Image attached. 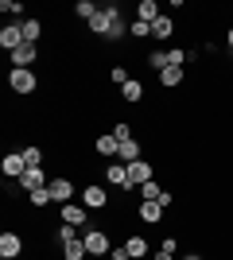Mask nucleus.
<instances>
[{
	"instance_id": "1",
	"label": "nucleus",
	"mask_w": 233,
	"mask_h": 260,
	"mask_svg": "<svg viewBox=\"0 0 233 260\" xmlns=\"http://www.w3.org/2000/svg\"><path fill=\"white\" fill-rule=\"evenodd\" d=\"M117 23H121V12H117V4H105V8H101L97 16L86 23V27H89V35H97V39H109Z\"/></svg>"
},
{
	"instance_id": "2",
	"label": "nucleus",
	"mask_w": 233,
	"mask_h": 260,
	"mask_svg": "<svg viewBox=\"0 0 233 260\" xmlns=\"http://www.w3.org/2000/svg\"><path fill=\"white\" fill-rule=\"evenodd\" d=\"M82 241H86V252L93 260H101V256H109L113 252V245H109V233L105 229H93V225H86L82 229Z\"/></svg>"
},
{
	"instance_id": "3",
	"label": "nucleus",
	"mask_w": 233,
	"mask_h": 260,
	"mask_svg": "<svg viewBox=\"0 0 233 260\" xmlns=\"http://www.w3.org/2000/svg\"><path fill=\"white\" fill-rule=\"evenodd\" d=\"M8 89L20 93V98H31L35 89H39V74L35 70H8Z\"/></svg>"
},
{
	"instance_id": "4",
	"label": "nucleus",
	"mask_w": 233,
	"mask_h": 260,
	"mask_svg": "<svg viewBox=\"0 0 233 260\" xmlns=\"http://www.w3.org/2000/svg\"><path fill=\"white\" fill-rule=\"evenodd\" d=\"M58 221H62V225H74V229H86L89 210L82 206V202H66V206H58Z\"/></svg>"
},
{
	"instance_id": "5",
	"label": "nucleus",
	"mask_w": 233,
	"mask_h": 260,
	"mask_svg": "<svg viewBox=\"0 0 233 260\" xmlns=\"http://www.w3.org/2000/svg\"><path fill=\"white\" fill-rule=\"evenodd\" d=\"M144 183H152V163H148V159H136V163H128V190H124V194L140 190Z\"/></svg>"
},
{
	"instance_id": "6",
	"label": "nucleus",
	"mask_w": 233,
	"mask_h": 260,
	"mask_svg": "<svg viewBox=\"0 0 233 260\" xmlns=\"http://www.w3.org/2000/svg\"><path fill=\"white\" fill-rule=\"evenodd\" d=\"M82 206H86V210H105V206H109V190L97 186V183L82 186Z\"/></svg>"
},
{
	"instance_id": "7",
	"label": "nucleus",
	"mask_w": 233,
	"mask_h": 260,
	"mask_svg": "<svg viewBox=\"0 0 233 260\" xmlns=\"http://www.w3.org/2000/svg\"><path fill=\"white\" fill-rule=\"evenodd\" d=\"M0 47H4L8 54L23 47V27L20 23H4V27H0Z\"/></svg>"
},
{
	"instance_id": "8",
	"label": "nucleus",
	"mask_w": 233,
	"mask_h": 260,
	"mask_svg": "<svg viewBox=\"0 0 233 260\" xmlns=\"http://www.w3.org/2000/svg\"><path fill=\"white\" fill-rule=\"evenodd\" d=\"M20 252H23V237L20 233H0V256L4 260H20Z\"/></svg>"
},
{
	"instance_id": "9",
	"label": "nucleus",
	"mask_w": 233,
	"mask_h": 260,
	"mask_svg": "<svg viewBox=\"0 0 233 260\" xmlns=\"http://www.w3.org/2000/svg\"><path fill=\"white\" fill-rule=\"evenodd\" d=\"M51 198H55L58 206H66V202H74V183H70L66 175H62V179H51Z\"/></svg>"
},
{
	"instance_id": "10",
	"label": "nucleus",
	"mask_w": 233,
	"mask_h": 260,
	"mask_svg": "<svg viewBox=\"0 0 233 260\" xmlns=\"http://www.w3.org/2000/svg\"><path fill=\"white\" fill-rule=\"evenodd\" d=\"M35 58H39V47H35V43H23L20 51H12V70H31Z\"/></svg>"
},
{
	"instance_id": "11",
	"label": "nucleus",
	"mask_w": 233,
	"mask_h": 260,
	"mask_svg": "<svg viewBox=\"0 0 233 260\" xmlns=\"http://www.w3.org/2000/svg\"><path fill=\"white\" fill-rule=\"evenodd\" d=\"M16 183H20V190H27V194H31V190H39V186H47V171H43V167H27Z\"/></svg>"
},
{
	"instance_id": "12",
	"label": "nucleus",
	"mask_w": 233,
	"mask_h": 260,
	"mask_svg": "<svg viewBox=\"0 0 233 260\" xmlns=\"http://www.w3.org/2000/svg\"><path fill=\"white\" fill-rule=\"evenodd\" d=\"M93 152H97L101 155V159H117V152H121V140H117V136H113V132H109V136H97V140H93Z\"/></svg>"
},
{
	"instance_id": "13",
	"label": "nucleus",
	"mask_w": 233,
	"mask_h": 260,
	"mask_svg": "<svg viewBox=\"0 0 233 260\" xmlns=\"http://www.w3.org/2000/svg\"><path fill=\"white\" fill-rule=\"evenodd\" d=\"M105 183H109V186H121V190H128V167H124L121 159H113L109 167H105Z\"/></svg>"
},
{
	"instance_id": "14",
	"label": "nucleus",
	"mask_w": 233,
	"mask_h": 260,
	"mask_svg": "<svg viewBox=\"0 0 233 260\" xmlns=\"http://www.w3.org/2000/svg\"><path fill=\"white\" fill-rule=\"evenodd\" d=\"M163 202H140V206H136V217H140V221H144V225H155V221H159V217H163Z\"/></svg>"
},
{
	"instance_id": "15",
	"label": "nucleus",
	"mask_w": 233,
	"mask_h": 260,
	"mask_svg": "<svg viewBox=\"0 0 233 260\" xmlns=\"http://www.w3.org/2000/svg\"><path fill=\"white\" fill-rule=\"evenodd\" d=\"M124 249H128V256H132V260H144L148 252H152V245H148V237H140V233H128Z\"/></svg>"
},
{
	"instance_id": "16",
	"label": "nucleus",
	"mask_w": 233,
	"mask_h": 260,
	"mask_svg": "<svg viewBox=\"0 0 233 260\" xmlns=\"http://www.w3.org/2000/svg\"><path fill=\"white\" fill-rule=\"evenodd\" d=\"M62 260H89V252H86V241H82V233H78L74 241H66V245H62Z\"/></svg>"
},
{
	"instance_id": "17",
	"label": "nucleus",
	"mask_w": 233,
	"mask_h": 260,
	"mask_svg": "<svg viewBox=\"0 0 233 260\" xmlns=\"http://www.w3.org/2000/svg\"><path fill=\"white\" fill-rule=\"evenodd\" d=\"M159 16H163V12H159V4H155V0H140V4H136V20L155 23Z\"/></svg>"
},
{
	"instance_id": "18",
	"label": "nucleus",
	"mask_w": 233,
	"mask_h": 260,
	"mask_svg": "<svg viewBox=\"0 0 233 260\" xmlns=\"http://www.w3.org/2000/svg\"><path fill=\"white\" fill-rule=\"evenodd\" d=\"M23 171H27V163H23V155H20V152L4 155V175H8V179H20Z\"/></svg>"
},
{
	"instance_id": "19",
	"label": "nucleus",
	"mask_w": 233,
	"mask_h": 260,
	"mask_svg": "<svg viewBox=\"0 0 233 260\" xmlns=\"http://www.w3.org/2000/svg\"><path fill=\"white\" fill-rule=\"evenodd\" d=\"M117 159H121L124 167H128V163H136V159H140V140H124L121 152H117Z\"/></svg>"
},
{
	"instance_id": "20",
	"label": "nucleus",
	"mask_w": 233,
	"mask_h": 260,
	"mask_svg": "<svg viewBox=\"0 0 233 260\" xmlns=\"http://www.w3.org/2000/svg\"><path fill=\"white\" fill-rule=\"evenodd\" d=\"M20 27H23V43H35V47H39V39H43V23H39V20H23Z\"/></svg>"
},
{
	"instance_id": "21",
	"label": "nucleus",
	"mask_w": 233,
	"mask_h": 260,
	"mask_svg": "<svg viewBox=\"0 0 233 260\" xmlns=\"http://www.w3.org/2000/svg\"><path fill=\"white\" fill-rule=\"evenodd\" d=\"M121 98L128 101V105H136V101H144V82H128V86H121Z\"/></svg>"
},
{
	"instance_id": "22",
	"label": "nucleus",
	"mask_w": 233,
	"mask_h": 260,
	"mask_svg": "<svg viewBox=\"0 0 233 260\" xmlns=\"http://www.w3.org/2000/svg\"><path fill=\"white\" fill-rule=\"evenodd\" d=\"M155 78H159V86H167V89H171V86H183V66H167L163 74H155Z\"/></svg>"
},
{
	"instance_id": "23",
	"label": "nucleus",
	"mask_w": 233,
	"mask_h": 260,
	"mask_svg": "<svg viewBox=\"0 0 233 260\" xmlns=\"http://www.w3.org/2000/svg\"><path fill=\"white\" fill-rule=\"evenodd\" d=\"M0 12L8 16V23H23L20 16H23V4L20 0H0Z\"/></svg>"
},
{
	"instance_id": "24",
	"label": "nucleus",
	"mask_w": 233,
	"mask_h": 260,
	"mask_svg": "<svg viewBox=\"0 0 233 260\" xmlns=\"http://www.w3.org/2000/svg\"><path fill=\"white\" fill-rule=\"evenodd\" d=\"M27 202H31L35 210L51 206V202H55V198H51V186H39V190H31V194H27Z\"/></svg>"
},
{
	"instance_id": "25",
	"label": "nucleus",
	"mask_w": 233,
	"mask_h": 260,
	"mask_svg": "<svg viewBox=\"0 0 233 260\" xmlns=\"http://www.w3.org/2000/svg\"><path fill=\"white\" fill-rule=\"evenodd\" d=\"M97 12H101V8H97V4H93V0H78V4H74V16H78V20H86V23L93 20Z\"/></svg>"
},
{
	"instance_id": "26",
	"label": "nucleus",
	"mask_w": 233,
	"mask_h": 260,
	"mask_svg": "<svg viewBox=\"0 0 233 260\" xmlns=\"http://www.w3.org/2000/svg\"><path fill=\"white\" fill-rule=\"evenodd\" d=\"M171 31H175V20H171V16H159V20L152 23V35H155V39H167Z\"/></svg>"
},
{
	"instance_id": "27",
	"label": "nucleus",
	"mask_w": 233,
	"mask_h": 260,
	"mask_svg": "<svg viewBox=\"0 0 233 260\" xmlns=\"http://www.w3.org/2000/svg\"><path fill=\"white\" fill-rule=\"evenodd\" d=\"M159 198H163V186L155 183V179H152V183H144V186H140V202H159Z\"/></svg>"
},
{
	"instance_id": "28",
	"label": "nucleus",
	"mask_w": 233,
	"mask_h": 260,
	"mask_svg": "<svg viewBox=\"0 0 233 260\" xmlns=\"http://www.w3.org/2000/svg\"><path fill=\"white\" fill-rule=\"evenodd\" d=\"M23 163H27V167H43V148H35V144H31V148H23Z\"/></svg>"
},
{
	"instance_id": "29",
	"label": "nucleus",
	"mask_w": 233,
	"mask_h": 260,
	"mask_svg": "<svg viewBox=\"0 0 233 260\" xmlns=\"http://www.w3.org/2000/svg\"><path fill=\"white\" fill-rule=\"evenodd\" d=\"M148 66H152L155 74H163L167 66H171V62H167V51H152V54H148Z\"/></svg>"
},
{
	"instance_id": "30",
	"label": "nucleus",
	"mask_w": 233,
	"mask_h": 260,
	"mask_svg": "<svg viewBox=\"0 0 233 260\" xmlns=\"http://www.w3.org/2000/svg\"><path fill=\"white\" fill-rule=\"evenodd\" d=\"M78 233H82V229H74V225H58L55 229V241H58V245H66V241H74Z\"/></svg>"
},
{
	"instance_id": "31",
	"label": "nucleus",
	"mask_w": 233,
	"mask_h": 260,
	"mask_svg": "<svg viewBox=\"0 0 233 260\" xmlns=\"http://www.w3.org/2000/svg\"><path fill=\"white\" fill-rule=\"evenodd\" d=\"M109 82H113V86H128L132 78H128V70H124V66H113V70H109Z\"/></svg>"
},
{
	"instance_id": "32",
	"label": "nucleus",
	"mask_w": 233,
	"mask_h": 260,
	"mask_svg": "<svg viewBox=\"0 0 233 260\" xmlns=\"http://www.w3.org/2000/svg\"><path fill=\"white\" fill-rule=\"evenodd\" d=\"M113 136H117V140H136V136H132V128H128V120H117V124H113Z\"/></svg>"
},
{
	"instance_id": "33",
	"label": "nucleus",
	"mask_w": 233,
	"mask_h": 260,
	"mask_svg": "<svg viewBox=\"0 0 233 260\" xmlns=\"http://www.w3.org/2000/svg\"><path fill=\"white\" fill-rule=\"evenodd\" d=\"M132 35H136V39H148V35H152V23H144V20H132Z\"/></svg>"
},
{
	"instance_id": "34",
	"label": "nucleus",
	"mask_w": 233,
	"mask_h": 260,
	"mask_svg": "<svg viewBox=\"0 0 233 260\" xmlns=\"http://www.w3.org/2000/svg\"><path fill=\"white\" fill-rule=\"evenodd\" d=\"M187 58H190V51H179V47H175V51H167V62H171V66H183Z\"/></svg>"
},
{
	"instance_id": "35",
	"label": "nucleus",
	"mask_w": 233,
	"mask_h": 260,
	"mask_svg": "<svg viewBox=\"0 0 233 260\" xmlns=\"http://www.w3.org/2000/svg\"><path fill=\"white\" fill-rule=\"evenodd\" d=\"M105 260H132V256H128V249H124V245H117V249H113Z\"/></svg>"
},
{
	"instance_id": "36",
	"label": "nucleus",
	"mask_w": 233,
	"mask_h": 260,
	"mask_svg": "<svg viewBox=\"0 0 233 260\" xmlns=\"http://www.w3.org/2000/svg\"><path fill=\"white\" fill-rule=\"evenodd\" d=\"M159 249H163V252H171V256H175V249H179V241H175V237H163V245H159Z\"/></svg>"
},
{
	"instance_id": "37",
	"label": "nucleus",
	"mask_w": 233,
	"mask_h": 260,
	"mask_svg": "<svg viewBox=\"0 0 233 260\" xmlns=\"http://www.w3.org/2000/svg\"><path fill=\"white\" fill-rule=\"evenodd\" d=\"M152 260H175V256H171V252H163V249H155V256Z\"/></svg>"
},
{
	"instance_id": "38",
	"label": "nucleus",
	"mask_w": 233,
	"mask_h": 260,
	"mask_svg": "<svg viewBox=\"0 0 233 260\" xmlns=\"http://www.w3.org/2000/svg\"><path fill=\"white\" fill-rule=\"evenodd\" d=\"M225 47H229V51H233V27H229V31H225Z\"/></svg>"
},
{
	"instance_id": "39",
	"label": "nucleus",
	"mask_w": 233,
	"mask_h": 260,
	"mask_svg": "<svg viewBox=\"0 0 233 260\" xmlns=\"http://www.w3.org/2000/svg\"><path fill=\"white\" fill-rule=\"evenodd\" d=\"M179 260H202V256H198V252H190V256H179Z\"/></svg>"
}]
</instances>
